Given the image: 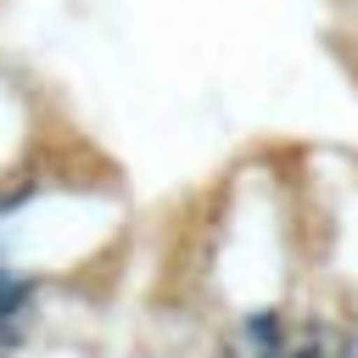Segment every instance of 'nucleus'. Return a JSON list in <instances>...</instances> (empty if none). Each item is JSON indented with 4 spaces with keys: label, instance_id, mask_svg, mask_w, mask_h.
I'll list each match as a JSON object with an SVG mask.
<instances>
[{
    "label": "nucleus",
    "instance_id": "f257e3e1",
    "mask_svg": "<svg viewBox=\"0 0 358 358\" xmlns=\"http://www.w3.org/2000/svg\"><path fill=\"white\" fill-rule=\"evenodd\" d=\"M241 341H246L257 358H268L274 347H285V319H280L274 308H263V313H246V319H241Z\"/></svg>",
    "mask_w": 358,
    "mask_h": 358
},
{
    "label": "nucleus",
    "instance_id": "f03ea898",
    "mask_svg": "<svg viewBox=\"0 0 358 358\" xmlns=\"http://www.w3.org/2000/svg\"><path fill=\"white\" fill-rule=\"evenodd\" d=\"M28 296H34V280H17L11 268H0V324H22Z\"/></svg>",
    "mask_w": 358,
    "mask_h": 358
},
{
    "label": "nucleus",
    "instance_id": "7ed1b4c3",
    "mask_svg": "<svg viewBox=\"0 0 358 358\" xmlns=\"http://www.w3.org/2000/svg\"><path fill=\"white\" fill-rule=\"evenodd\" d=\"M0 358H6V352H0Z\"/></svg>",
    "mask_w": 358,
    "mask_h": 358
}]
</instances>
